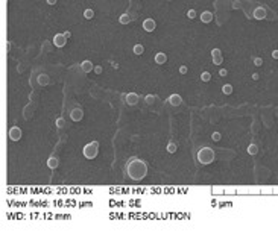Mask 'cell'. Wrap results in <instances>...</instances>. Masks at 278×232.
<instances>
[{
  "label": "cell",
  "mask_w": 278,
  "mask_h": 232,
  "mask_svg": "<svg viewBox=\"0 0 278 232\" xmlns=\"http://www.w3.org/2000/svg\"><path fill=\"white\" fill-rule=\"evenodd\" d=\"M126 170H128V175H129L134 181H140V179H143L146 176V173H147L146 164L141 160H137V158H132V160L128 162Z\"/></svg>",
  "instance_id": "1"
},
{
  "label": "cell",
  "mask_w": 278,
  "mask_h": 232,
  "mask_svg": "<svg viewBox=\"0 0 278 232\" xmlns=\"http://www.w3.org/2000/svg\"><path fill=\"white\" fill-rule=\"evenodd\" d=\"M198 160L201 164H210L214 161V152L210 147H202L198 152Z\"/></svg>",
  "instance_id": "2"
},
{
  "label": "cell",
  "mask_w": 278,
  "mask_h": 232,
  "mask_svg": "<svg viewBox=\"0 0 278 232\" xmlns=\"http://www.w3.org/2000/svg\"><path fill=\"white\" fill-rule=\"evenodd\" d=\"M97 152H99V143L93 141L84 147V156L88 158V160H94V158L97 156Z\"/></svg>",
  "instance_id": "3"
},
{
  "label": "cell",
  "mask_w": 278,
  "mask_h": 232,
  "mask_svg": "<svg viewBox=\"0 0 278 232\" xmlns=\"http://www.w3.org/2000/svg\"><path fill=\"white\" fill-rule=\"evenodd\" d=\"M65 43H67V37L64 34H56L53 37V44H55L56 47H64Z\"/></svg>",
  "instance_id": "4"
},
{
  "label": "cell",
  "mask_w": 278,
  "mask_h": 232,
  "mask_svg": "<svg viewBox=\"0 0 278 232\" xmlns=\"http://www.w3.org/2000/svg\"><path fill=\"white\" fill-rule=\"evenodd\" d=\"M211 59H213V62H214L216 65L222 64V61H223V55H222V52H220L219 49L211 50Z\"/></svg>",
  "instance_id": "5"
},
{
  "label": "cell",
  "mask_w": 278,
  "mask_h": 232,
  "mask_svg": "<svg viewBox=\"0 0 278 232\" xmlns=\"http://www.w3.org/2000/svg\"><path fill=\"white\" fill-rule=\"evenodd\" d=\"M9 138H11L12 141H18L20 138H22V129L17 128V126L11 128V130H9Z\"/></svg>",
  "instance_id": "6"
},
{
  "label": "cell",
  "mask_w": 278,
  "mask_h": 232,
  "mask_svg": "<svg viewBox=\"0 0 278 232\" xmlns=\"http://www.w3.org/2000/svg\"><path fill=\"white\" fill-rule=\"evenodd\" d=\"M155 28H157V24H155V20L152 18H146L145 21H143V29L146 32H154Z\"/></svg>",
  "instance_id": "7"
},
{
  "label": "cell",
  "mask_w": 278,
  "mask_h": 232,
  "mask_svg": "<svg viewBox=\"0 0 278 232\" xmlns=\"http://www.w3.org/2000/svg\"><path fill=\"white\" fill-rule=\"evenodd\" d=\"M70 115H72V120H73V122H79L81 118L84 117V112H82V109H81V108H74V109L72 111Z\"/></svg>",
  "instance_id": "8"
},
{
  "label": "cell",
  "mask_w": 278,
  "mask_h": 232,
  "mask_svg": "<svg viewBox=\"0 0 278 232\" xmlns=\"http://www.w3.org/2000/svg\"><path fill=\"white\" fill-rule=\"evenodd\" d=\"M125 99H126V103H128V105H137V103H138V96L135 94V93H128Z\"/></svg>",
  "instance_id": "9"
},
{
  "label": "cell",
  "mask_w": 278,
  "mask_h": 232,
  "mask_svg": "<svg viewBox=\"0 0 278 232\" xmlns=\"http://www.w3.org/2000/svg\"><path fill=\"white\" fill-rule=\"evenodd\" d=\"M181 102H182V99H181L179 94H172L170 97H169V103L173 105V106H178V105H181Z\"/></svg>",
  "instance_id": "10"
},
{
  "label": "cell",
  "mask_w": 278,
  "mask_h": 232,
  "mask_svg": "<svg viewBox=\"0 0 278 232\" xmlns=\"http://www.w3.org/2000/svg\"><path fill=\"white\" fill-rule=\"evenodd\" d=\"M211 20H213V14L210 11H204L201 14V21L202 23H211Z\"/></svg>",
  "instance_id": "11"
},
{
  "label": "cell",
  "mask_w": 278,
  "mask_h": 232,
  "mask_svg": "<svg viewBox=\"0 0 278 232\" xmlns=\"http://www.w3.org/2000/svg\"><path fill=\"white\" fill-rule=\"evenodd\" d=\"M155 62H157V64H160V65L166 64V62H167V56H166V53H163V52H160V53H157V55H155Z\"/></svg>",
  "instance_id": "12"
},
{
  "label": "cell",
  "mask_w": 278,
  "mask_h": 232,
  "mask_svg": "<svg viewBox=\"0 0 278 232\" xmlns=\"http://www.w3.org/2000/svg\"><path fill=\"white\" fill-rule=\"evenodd\" d=\"M81 68H82L84 73H90L93 70V62H90L88 59H85V61H82V64H81Z\"/></svg>",
  "instance_id": "13"
},
{
  "label": "cell",
  "mask_w": 278,
  "mask_h": 232,
  "mask_svg": "<svg viewBox=\"0 0 278 232\" xmlns=\"http://www.w3.org/2000/svg\"><path fill=\"white\" fill-rule=\"evenodd\" d=\"M47 165H49L50 168H56V167H58V160H56L55 156H50L49 161H47Z\"/></svg>",
  "instance_id": "14"
},
{
  "label": "cell",
  "mask_w": 278,
  "mask_h": 232,
  "mask_svg": "<svg viewBox=\"0 0 278 232\" xmlns=\"http://www.w3.org/2000/svg\"><path fill=\"white\" fill-rule=\"evenodd\" d=\"M176 150H178V144L176 143H169L167 144V152L169 153H175Z\"/></svg>",
  "instance_id": "15"
},
{
  "label": "cell",
  "mask_w": 278,
  "mask_h": 232,
  "mask_svg": "<svg viewBox=\"0 0 278 232\" xmlns=\"http://www.w3.org/2000/svg\"><path fill=\"white\" fill-rule=\"evenodd\" d=\"M143 52H145V47H143L141 44H135V46H134V53H135V55H141Z\"/></svg>",
  "instance_id": "16"
},
{
  "label": "cell",
  "mask_w": 278,
  "mask_h": 232,
  "mask_svg": "<svg viewBox=\"0 0 278 232\" xmlns=\"http://www.w3.org/2000/svg\"><path fill=\"white\" fill-rule=\"evenodd\" d=\"M119 21H120L122 24H128V23L131 21V18H129V15H128V14H123V15L119 18Z\"/></svg>",
  "instance_id": "17"
},
{
  "label": "cell",
  "mask_w": 278,
  "mask_h": 232,
  "mask_svg": "<svg viewBox=\"0 0 278 232\" xmlns=\"http://www.w3.org/2000/svg\"><path fill=\"white\" fill-rule=\"evenodd\" d=\"M222 91H223V94H231V93H233V87L229 84H227V85H223V87H222Z\"/></svg>",
  "instance_id": "18"
},
{
  "label": "cell",
  "mask_w": 278,
  "mask_h": 232,
  "mask_svg": "<svg viewBox=\"0 0 278 232\" xmlns=\"http://www.w3.org/2000/svg\"><path fill=\"white\" fill-rule=\"evenodd\" d=\"M84 17H85L87 20L93 18V17H94V12H93V9H85V11H84Z\"/></svg>",
  "instance_id": "19"
},
{
  "label": "cell",
  "mask_w": 278,
  "mask_h": 232,
  "mask_svg": "<svg viewBox=\"0 0 278 232\" xmlns=\"http://www.w3.org/2000/svg\"><path fill=\"white\" fill-rule=\"evenodd\" d=\"M201 79H202V81H204V82H208L210 79H211V75H210L208 71H204V73H202V75H201Z\"/></svg>",
  "instance_id": "20"
},
{
  "label": "cell",
  "mask_w": 278,
  "mask_h": 232,
  "mask_svg": "<svg viewBox=\"0 0 278 232\" xmlns=\"http://www.w3.org/2000/svg\"><path fill=\"white\" fill-rule=\"evenodd\" d=\"M264 17V9L259 8V9H255V18H263Z\"/></svg>",
  "instance_id": "21"
},
{
  "label": "cell",
  "mask_w": 278,
  "mask_h": 232,
  "mask_svg": "<svg viewBox=\"0 0 278 232\" xmlns=\"http://www.w3.org/2000/svg\"><path fill=\"white\" fill-rule=\"evenodd\" d=\"M187 17H188V18H195V17H196V11H195V9L187 11Z\"/></svg>",
  "instance_id": "22"
},
{
  "label": "cell",
  "mask_w": 278,
  "mask_h": 232,
  "mask_svg": "<svg viewBox=\"0 0 278 232\" xmlns=\"http://www.w3.org/2000/svg\"><path fill=\"white\" fill-rule=\"evenodd\" d=\"M211 138H213V141H220V134L219 132H214V134L211 135Z\"/></svg>",
  "instance_id": "23"
},
{
  "label": "cell",
  "mask_w": 278,
  "mask_h": 232,
  "mask_svg": "<svg viewBox=\"0 0 278 232\" xmlns=\"http://www.w3.org/2000/svg\"><path fill=\"white\" fill-rule=\"evenodd\" d=\"M248 152H249V153H255V152H257V147H255V146H249V149H248Z\"/></svg>",
  "instance_id": "24"
},
{
  "label": "cell",
  "mask_w": 278,
  "mask_h": 232,
  "mask_svg": "<svg viewBox=\"0 0 278 232\" xmlns=\"http://www.w3.org/2000/svg\"><path fill=\"white\" fill-rule=\"evenodd\" d=\"M179 73H181V75H186V73H187V67H186V65H181V67H179Z\"/></svg>",
  "instance_id": "25"
},
{
  "label": "cell",
  "mask_w": 278,
  "mask_h": 232,
  "mask_svg": "<svg viewBox=\"0 0 278 232\" xmlns=\"http://www.w3.org/2000/svg\"><path fill=\"white\" fill-rule=\"evenodd\" d=\"M146 102H147V103H152V102H154V96H146Z\"/></svg>",
  "instance_id": "26"
},
{
  "label": "cell",
  "mask_w": 278,
  "mask_h": 232,
  "mask_svg": "<svg viewBox=\"0 0 278 232\" xmlns=\"http://www.w3.org/2000/svg\"><path fill=\"white\" fill-rule=\"evenodd\" d=\"M94 71H96L97 75H99V73H102V67H100V65H97V67H94Z\"/></svg>",
  "instance_id": "27"
},
{
  "label": "cell",
  "mask_w": 278,
  "mask_h": 232,
  "mask_svg": "<svg viewBox=\"0 0 278 232\" xmlns=\"http://www.w3.org/2000/svg\"><path fill=\"white\" fill-rule=\"evenodd\" d=\"M58 126H59V128H63V126H64V120H63V118H58Z\"/></svg>",
  "instance_id": "28"
},
{
  "label": "cell",
  "mask_w": 278,
  "mask_h": 232,
  "mask_svg": "<svg viewBox=\"0 0 278 232\" xmlns=\"http://www.w3.org/2000/svg\"><path fill=\"white\" fill-rule=\"evenodd\" d=\"M227 73H228V71H227L225 68H222V70L219 71V75H220V76H227Z\"/></svg>",
  "instance_id": "29"
},
{
  "label": "cell",
  "mask_w": 278,
  "mask_h": 232,
  "mask_svg": "<svg viewBox=\"0 0 278 232\" xmlns=\"http://www.w3.org/2000/svg\"><path fill=\"white\" fill-rule=\"evenodd\" d=\"M255 65H261V59H260V58L255 59Z\"/></svg>",
  "instance_id": "30"
},
{
  "label": "cell",
  "mask_w": 278,
  "mask_h": 232,
  "mask_svg": "<svg viewBox=\"0 0 278 232\" xmlns=\"http://www.w3.org/2000/svg\"><path fill=\"white\" fill-rule=\"evenodd\" d=\"M47 3H49V5H55L56 0H47Z\"/></svg>",
  "instance_id": "31"
},
{
  "label": "cell",
  "mask_w": 278,
  "mask_h": 232,
  "mask_svg": "<svg viewBox=\"0 0 278 232\" xmlns=\"http://www.w3.org/2000/svg\"><path fill=\"white\" fill-rule=\"evenodd\" d=\"M274 58H278V52H275V53H274Z\"/></svg>",
  "instance_id": "32"
}]
</instances>
